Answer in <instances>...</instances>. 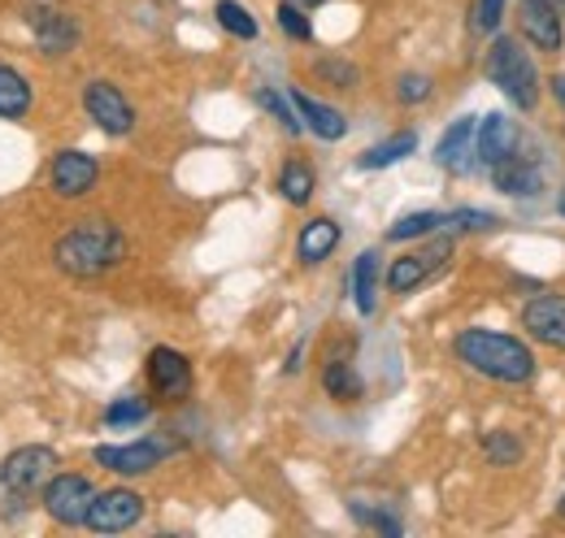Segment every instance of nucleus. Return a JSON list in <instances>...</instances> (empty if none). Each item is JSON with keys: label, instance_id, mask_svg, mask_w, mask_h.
I'll return each mask as SVG.
<instances>
[{"label": "nucleus", "instance_id": "1", "mask_svg": "<svg viewBox=\"0 0 565 538\" xmlns=\"http://www.w3.org/2000/svg\"><path fill=\"white\" fill-rule=\"evenodd\" d=\"M452 352L457 361L488 378V383H500V387H526L535 378V352L531 343L518 335H504V331H488V326H470L452 338Z\"/></svg>", "mask_w": 565, "mask_h": 538}, {"label": "nucleus", "instance_id": "2", "mask_svg": "<svg viewBox=\"0 0 565 538\" xmlns=\"http://www.w3.org/2000/svg\"><path fill=\"white\" fill-rule=\"evenodd\" d=\"M122 261H127V235L109 217H83L53 244V266L66 278H78V282L105 278Z\"/></svg>", "mask_w": 565, "mask_h": 538}, {"label": "nucleus", "instance_id": "3", "mask_svg": "<svg viewBox=\"0 0 565 538\" xmlns=\"http://www.w3.org/2000/svg\"><path fill=\"white\" fill-rule=\"evenodd\" d=\"M483 74L509 96V105L522 109V114H531V109L540 105V96H544L540 69L531 62V53L522 49V40H513V35H495L492 53H488V62H483Z\"/></svg>", "mask_w": 565, "mask_h": 538}, {"label": "nucleus", "instance_id": "4", "mask_svg": "<svg viewBox=\"0 0 565 538\" xmlns=\"http://www.w3.org/2000/svg\"><path fill=\"white\" fill-rule=\"evenodd\" d=\"M57 452L44 448V443H26V448H13L4 461H0V504H26L31 495H40L49 486V477L57 473Z\"/></svg>", "mask_w": 565, "mask_h": 538}, {"label": "nucleus", "instance_id": "5", "mask_svg": "<svg viewBox=\"0 0 565 538\" xmlns=\"http://www.w3.org/2000/svg\"><path fill=\"white\" fill-rule=\"evenodd\" d=\"M83 109H87V118H92L100 131L114 134V139H127V134L136 131V105H131L127 92H122L118 83H109V78L83 83Z\"/></svg>", "mask_w": 565, "mask_h": 538}, {"label": "nucleus", "instance_id": "6", "mask_svg": "<svg viewBox=\"0 0 565 538\" xmlns=\"http://www.w3.org/2000/svg\"><path fill=\"white\" fill-rule=\"evenodd\" d=\"M143 521V495L131 486H109V491H96L92 508H87V530L92 535H127Z\"/></svg>", "mask_w": 565, "mask_h": 538}, {"label": "nucleus", "instance_id": "7", "mask_svg": "<svg viewBox=\"0 0 565 538\" xmlns=\"http://www.w3.org/2000/svg\"><path fill=\"white\" fill-rule=\"evenodd\" d=\"M174 456V443L166 439H136V443H100L92 452V461L100 470L118 473V477H143V473L161 470V461Z\"/></svg>", "mask_w": 565, "mask_h": 538}, {"label": "nucleus", "instance_id": "8", "mask_svg": "<svg viewBox=\"0 0 565 538\" xmlns=\"http://www.w3.org/2000/svg\"><path fill=\"white\" fill-rule=\"evenodd\" d=\"M92 499H96V486H92V477H83V473H53L49 486L40 491V504H44V513H49L57 526H83Z\"/></svg>", "mask_w": 565, "mask_h": 538}, {"label": "nucleus", "instance_id": "9", "mask_svg": "<svg viewBox=\"0 0 565 538\" xmlns=\"http://www.w3.org/2000/svg\"><path fill=\"white\" fill-rule=\"evenodd\" d=\"M448 257H452V239L435 230L423 252H405V257H396V261L387 266V291H392V295H409V291H418L426 278L448 261Z\"/></svg>", "mask_w": 565, "mask_h": 538}, {"label": "nucleus", "instance_id": "10", "mask_svg": "<svg viewBox=\"0 0 565 538\" xmlns=\"http://www.w3.org/2000/svg\"><path fill=\"white\" fill-rule=\"evenodd\" d=\"M143 374H148V387L157 400H188L192 396V361L179 352V347H152L148 361H143Z\"/></svg>", "mask_w": 565, "mask_h": 538}, {"label": "nucleus", "instance_id": "11", "mask_svg": "<svg viewBox=\"0 0 565 538\" xmlns=\"http://www.w3.org/2000/svg\"><path fill=\"white\" fill-rule=\"evenodd\" d=\"M100 183V161L83 148H62L49 165V187L62 196V201H83L92 196Z\"/></svg>", "mask_w": 565, "mask_h": 538}, {"label": "nucleus", "instance_id": "12", "mask_svg": "<svg viewBox=\"0 0 565 538\" xmlns=\"http://www.w3.org/2000/svg\"><path fill=\"white\" fill-rule=\"evenodd\" d=\"M522 331L553 347V352H565V291H540L522 304Z\"/></svg>", "mask_w": 565, "mask_h": 538}, {"label": "nucleus", "instance_id": "13", "mask_svg": "<svg viewBox=\"0 0 565 538\" xmlns=\"http://www.w3.org/2000/svg\"><path fill=\"white\" fill-rule=\"evenodd\" d=\"M518 31L526 44H535L540 53H562L565 44V26L562 13L540 4V0H518Z\"/></svg>", "mask_w": 565, "mask_h": 538}, {"label": "nucleus", "instance_id": "14", "mask_svg": "<svg viewBox=\"0 0 565 538\" xmlns=\"http://www.w3.org/2000/svg\"><path fill=\"white\" fill-rule=\"evenodd\" d=\"M513 152H518V122L509 114H488L475 127V165L492 170V165H500Z\"/></svg>", "mask_w": 565, "mask_h": 538}, {"label": "nucleus", "instance_id": "15", "mask_svg": "<svg viewBox=\"0 0 565 538\" xmlns=\"http://www.w3.org/2000/svg\"><path fill=\"white\" fill-rule=\"evenodd\" d=\"M31 35H35V49L49 53V57H66L78 44V22L62 9H31Z\"/></svg>", "mask_w": 565, "mask_h": 538}, {"label": "nucleus", "instance_id": "16", "mask_svg": "<svg viewBox=\"0 0 565 538\" xmlns=\"http://www.w3.org/2000/svg\"><path fill=\"white\" fill-rule=\"evenodd\" d=\"M492 183L495 192H504L513 201H531V196L544 192V170H540V161H526V157L513 152L500 165H492Z\"/></svg>", "mask_w": 565, "mask_h": 538}, {"label": "nucleus", "instance_id": "17", "mask_svg": "<svg viewBox=\"0 0 565 538\" xmlns=\"http://www.w3.org/2000/svg\"><path fill=\"white\" fill-rule=\"evenodd\" d=\"M475 127H479V118H457L448 131L439 134V143H435V165L439 170L466 174L475 165Z\"/></svg>", "mask_w": 565, "mask_h": 538}, {"label": "nucleus", "instance_id": "18", "mask_svg": "<svg viewBox=\"0 0 565 538\" xmlns=\"http://www.w3.org/2000/svg\"><path fill=\"white\" fill-rule=\"evenodd\" d=\"M340 239H344V230H340L335 217H313V222H305L300 235H296V261L309 269L322 266V261L340 248Z\"/></svg>", "mask_w": 565, "mask_h": 538}, {"label": "nucleus", "instance_id": "19", "mask_svg": "<svg viewBox=\"0 0 565 538\" xmlns=\"http://www.w3.org/2000/svg\"><path fill=\"white\" fill-rule=\"evenodd\" d=\"M287 96H291V105H296V114H300L305 131H313L318 139H327V143H335V139H344V134H349V118H344L335 105H322V100L305 96L300 87H291Z\"/></svg>", "mask_w": 565, "mask_h": 538}, {"label": "nucleus", "instance_id": "20", "mask_svg": "<svg viewBox=\"0 0 565 538\" xmlns=\"http://www.w3.org/2000/svg\"><path fill=\"white\" fill-rule=\"evenodd\" d=\"M35 105V92L26 83V74L13 66H0V118L4 122H22Z\"/></svg>", "mask_w": 565, "mask_h": 538}, {"label": "nucleus", "instance_id": "21", "mask_svg": "<svg viewBox=\"0 0 565 538\" xmlns=\"http://www.w3.org/2000/svg\"><path fill=\"white\" fill-rule=\"evenodd\" d=\"M379 261L383 257L374 248H365L353 266V304L361 318H374V309H379Z\"/></svg>", "mask_w": 565, "mask_h": 538}, {"label": "nucleus", "instance_id": "22", "mask_svg": "<svg viewBox=\"0 0 565 538\" xmlns=\"http://www.w3.org/2000/svg\"><path fill=\"white\" fill-rule=\"evenodd\" d=\"M414 152H418V134L401 131L392 134V139H383V143H374V148H365L356 157V170H387V165H396V161H405Z\"/></svg>", "mask_w": 565, "mask_h": 538}, {"label": "nucleus", "instance_id": "23", "mask_svg": "<svg viewBox=\"0 0 565 538\" xmlns=\"http://www.w3.org/2000/svg\"><path fill=\"white\" fill-rule=\"evenodd\" d=\"M313 192H318V174H313V165L300 161V157H291V161L279 170V196L287 204H296V208H305V204L313 201Z\"/></svg>", "mask_w": 565, "mask_h": 538}, {"label": "nucleus", "instance_id": "24", "mask_svg": "<svg viewBox=\"0 0 565 538\" xmlns=\"http://www.w3.org/2000/svg\"><path fill=\"white\" fill-rule=\"evenodd\" d=\"M322 391L340 404H356L365 396V383H361V374H356L349 361H331L322 369Z\"/></svg>", "mask_w": 565, "mask_h": 538}, {"label": "nucleus", "instance_id": "25", "mask_svg": "<svg viewBox=\"0 0 565 538\" xmlns=\"http://www.w3.org/2000/svg\"><path fill=\"white\" fill-rule=\"evenodd\" d=\"M435 230H444V213L423 208V213L396 217V226H387V239H392V244H409V239H430Z\"/></svg>", "mask_w": 565, "mask_h": 538}, {"label": "nucleus", "instance_id": "26", "mask_svg": "<svg viewBox=\"0 0 565 538\" xmlns=\"http://www.w3.org/2000/svg\"><path fill=\"white\" fill-rule=\"evenodd\" d=\"M213 18H217V26L226 31V35H235V40H257V18L239 4V0H217L213 4Z\"/></svg>", "mask_w": 565, "mask_h": 538}, {"label": "nucleus", "instance_id": "27", "mask_svg": "<svg viewBox=\"0 0 565 538\" xmlns=\"http://www.w3.org/2000/svg\"><path fill=\"white\" fill-rule=\"evenodd\" d=\"M483 461L495 465V470H513V465L522 461V439H518L513 430H492V434L483 439Z\"/></svg>", "mask_w": 565, "mask_h": 538}, {"label": "nucleus", "instance_id": "28", "mask_svg": "<svg viewBox=\"0 0 565 538\" xmlns=\"http://www.w3.org/2000/svg\"><path fill=\"white\" fill-rule=\"evenodd\" d=\"M148 412H152V404L140 400V396H122V400H114L105 408V426L109 430H127V426H140L148 421Z\"/></svg>", "mask_w": 565, "mask_h": 538}, {"label": "nucleus", "instance_id": "29", "mask_svg": "<svg viewBox=\"0 0 565 538\" xmlns=\"http://www.w3.org/2000/svg\"><path fill=\"white\" fill-rule=\"evenodd\" d=\"M257 105H262L266 114H275V118H279V127H282V131H291V134H300V131H305V122H300V114H296V105H291V96H279L275 87H262V92H257Z\"/></svg>", "mask_w": 565, "mask_h": 538}, {"label": "nucleus", "instance_id": "30", "mask_svg": "<svg viewBox=\"0 0 565 538\" xmlns=\"http://www.w3.org/2000/svg\"><path fill=\"white\" fill-rule=\"evenodd\" d=\"M275 18H279V31L287 35V40H296V44H309V40H313V22H309V9H300V4H287V0H282Z\"/></svg>", "mask_w": 565, "mask_h": 538}, {"label": "nucleus", "instance_id": "31", "mask_svg": "<svg viewBox=\"0 0 565 538\" xmlns=\"http://www.w3.org/2000/svg\"><path fill=\"white\" fill-rule=\"evenodd\" d=\"M349 513H353V521H361V526H370V530H379V535H387V538H401V517L396 513H383V508H365L361 499H353L349 504Z\"/></svg>", "mask_w": 565, "mask_h": 538}, {"label": "nucleus", "instance_id": "32", "mask_svg": "<svg viewBox=\"0 0 565 538\" xmlns=\"http://www.w3.org/2000/svg\"><path fill=\"white\" fill-rule=\"evenodd\" d=\"M430 92H435L430 74L409 69V74H401V78H396V100H401V105H426V100H430Z\"/></svg>", "mask_w": 565, "mask_h": 538}, {"label": "nucleus", "instance_id": "33", "mask_svg": "<svg viewBox=\"0 0 565 538\" xmlns=\"http://www.w3.org/2000/svg\"><path fill=\"white\" fill-rule=\"evenodd\" d=\"M500 226L495 213H483V208H457V213H444V230H492Z\"/></svg>", "mask_w": 565, "mask_h": 538}, {"label": "nucleus", "instance_id": "34", "mask_svg": "<svg viewBox=\"0 0 565 538\" xmlns=\"http://www.w3.org/2000/svg\"><path fill=\"white\" fill-rule=\"evenodd\" d=\"M313 74H318V78H327L331 87H344V92H353L356 78H361L353 62H340V57H327V62H318V66H313Z\"/></svg>", "mask_w": 565, "mask_h": 538}, {"label": "nucleus", "instance_id": "35", "mask_svg": "<svg viewBox=\"0 0 565 538\" xmlns=\"http://www.w3.org/2000/svg\"><path fill=\"white\" fill-rule=\"evenodd\" d=\"M504 4H509V0H479V4H475V31H479V35H495V26H500V18H504Z\"/></svg>", "mask_w": 565, "mask_h": 538}, {"label": "nucleus", "instance_id": "36", "mask_svg": "<svg viewBox=\"0 0 565 538\" xmlns=\"http://www.w3.org/2000/svg\"><path fill=\"white\" fill-rule=\"evenodd\" d=\"M548 92H553V100L565 109V74H553V78H548Z\"/></svg>", "mask_w": 565, "mask_h": 538}, {"label": "nucleus", "instance_id": "37", "mask_svg": "<svg viewBox=\"0 0 565 538\" xmlns=\"http://www.w3.org/2000/svg\"><path fill=\"white\" fill-rule=\"evenodd\" d=\"M300 356H305V343H300V347L287 356V365H282V369H287V374H296V369H300Z\"/></svg>", "mask_w": 565, "mask_h": 538}, {"label": "nucleus", "instance_id": "38", "mask_svg": "<svg viewBox=\"0 0 565 538\" xmlns=\"http://www.w3.org/2000/svg\"><path fill=\"white\" fill-rule=\"evenodd\" d=\"M287 4H300V9H318V4H327V0H287Z\"/></svg>", "mask_w": 565, "mask_h": 538}, {"label": "nucleus", "instance_id": "39", "mask_svg": "<svg viewBox=\"0 0 565 538\" xmlns=\"http://www.w3.org/2000/svg\"><path fill=\"white\" fill-rule=\"evenodd\" d=\"M540 4H548V9H557V13H565V0H540Z\"/></svg>", "mask_w": 565, "mask_h": 538}, {"label": "nucleus", "instance_id": "40", "mask_svg": "<svg viewBox=\"0 0 565 538\" xmlns=\"http://www.w3.org/2000/svg\"><path fill=\"white\" fill-rule=\"evenodd\" d=\"M557 517L565 521V495H562V504H557Z\"/></svg>", "mask_w": 565, "mask_h": 538}, {"label": "nucleus", "instance_id": "41", "mask_svg": "<svg viewBox=\"0 0 565 538\" xmlns=\"http://www.w3.org/2000/svg\"><path fill=\"white\" fill-rule=\"evenodd\" d=\"M557 208H562V217H565V196H562V201H557Z\"/></svg>", "mask_w": 565, "mask_h": 538}]
</instances>
